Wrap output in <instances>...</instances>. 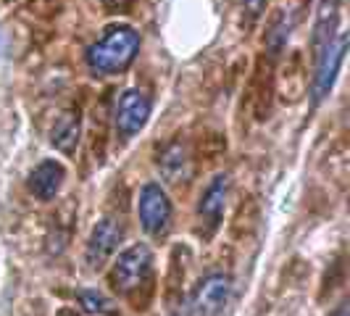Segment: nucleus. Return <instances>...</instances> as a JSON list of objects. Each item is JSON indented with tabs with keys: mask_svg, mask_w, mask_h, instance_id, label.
<instances>
[{
	"mask_svg": "<svg viewBox=\"0 0 350 316\" xmlns=\"http://www.w3.org/2000/svg\"><path fill=\"white\" fill-rule=\"evenodd\" d=\"M79 303H82V308H85L88 314H108V316L116 314L113 300L108 298V295H103V293H98V290H85V293H79Z\"/></svg>",
	"mask_w": 350,
	"mask_h": 316,
	"instance_id": "4468645a",
	"label": "nucleus"
},
{
	"mask_svg": "<svg viewBox=\"0 0 350 316\" xmlns=\"http://www.w3.org/2000/svg\"><path fill=\"white\" fill-rule=\"evenodd\" d=\"M153 103L142 90H126L116 103V129L124 137L137 135L150 119Z\"/></svg>",
	"mask_w": 350,
	"mask_h": 316,
	"instance_id": "423d86ee",
	"label": "nucleus"
},
{
	"mask_svg": "<svg viewBox=\"0 0 350 316\" xmlns=\"http://www.w3.org/2000/svg\"><path fill=\"white\" fill-rule=\"evenodd\" d=\"M232 293V277L224 272H213L206 280H200V285L195 287L187 314L190 316H219L224 311Z\"/></svg>",
	"mask_w": 350,
	"mask_h": 316,
	"instance_id": "20e7f679",
	"label": "nucleus"
},
{
	"mask_svg": "<svg viewBox=\"0 0 350 316\" xmlns=\"http://www.w3.org/2000/svg\"><path fill=\"white\" fill-rule=\"evenodd\" d=\"M137 216H140V227L148 235H161L166 232L169 222H172V200L166 190L156 185V182H148L140 190V200H137Z\"/></svg>",
	"mask_w": 350,
	"mask_h": 316,
	"instance_id": "39448f33",
	"label": "nucleus"
},
{
	"mask_svg": "<svg viewBox=\"0 0 350 316\" xmlns=\"http://www.w3.org/2000/svg\"><path fill=\"white\" fill-rule=\"evenodd\" d=\"M243 5L247 8L250 16H258L263 11V5H266V0H243Z\"/></svg>",
	"mask_w": 350,
	"mask_h": 316,
	"instance_id": "2eb2a0df",
	"label": "nucleus"
},
{
	"mask_svg": "<svg viewBox=\"0 0 350 316\" xmlns=\"http://www.w3.org/2000/svg\"><path fill=\"white\" fill-rule=\"evenodd\" d=\"M345 51H348V35L340 29L334 35L332 42H327L321 51L316 53V71H314V105H319L332 90L334 79L340 74V66L345 61Z\"/></svg>",
	"mask_w": 350,
	"mask_h": 316,
	"instance_id": "f03ea898",
	"label": "nucleus"
},
{
	"mask_svg": "<svg viewBox=\"0 0 350 316\" xmlns=\"http://www.w3.org/2000/svg\"><path fill=\"white\" fill-rule=\"evenodd\" d=\"M337 32H340V3L337 0H321L319 16H316V24H314V40H311L314 55L327 42H332Z\"/></svg>",
	"mask_w": 350,
	"mask_h": 316,
	"instance_id": "9b49d317",
	"label": "nucleus"
},
{
	"mask_svg": "<svg viewBox=\"0 0 350 316\" xmlns=\"http://www.w3.org/2000/svg\"><path fill=\"white\" fill-rule=\"evenodd\" d=\"M158 172L166 176L169 182H179L190 174V158H187V148L182 142H169L161 156H158Z\"/></svg>",
	"mask_w": 350,
	"mask_h": 316,
	"instance_id": "f8f14e48",
	"label": "nucleus"
},
{
	"mask_svg": "<svg viewBox=\"0 0 350 316\" xmlns=\"http://www.w3.org/2000/svg\"><path fill=\"white\" fill-rule=\"evenodd\" d=\"M105 8H111V11H122V8H126L129 5V0H100Z\"/></svg>",
	"mask_w": 350,
	"mask_h": 316,
	"instance_id": "dca6fc26",
	"label": "nucleus"
},
{
	"mask_svg": "<svg viewBox=\"0 0 350 316\" xmlns=\"http://www.w3.org/2000/svg\"><path fill=\"white\" fill-rule=\"evenodd\" d=\"M290 35H293V16L287 11H280L277 16L271 18L269 32H266V48H269V53L271 55H280L287 48Z\"/></svg>",
	"mask_w": 350,
	"mask_h": 316,
	"instance_id": "ddd939ff",
	"label": "nucleus"
},
{
	"mask_svg": "<svg viewBox=\"0 0 350 316\" xmlns=\"http://www.w3.org/2000/svg\"><path fill=\"white\" fill-rule=\"evenodd\" d=\"M79 137H82V116H79V111H64L55 124H53L51 129V142L55 150H61V153H74L77 150V145H79Z\"/></svg>",
	"mask_w": 350,
	"mask_h": 316,
	"instance_id": "9d476101",
	"label": "nucleus"
},
{
	"mask_svg": "<svg viewBox=\"0 0 350 316\" xmlns=\"http://www.w3.org/2000/svg\"><path fill=\"white\" fill-rule=\"evenodd\" d=\"M137 53H140V35L126 24H116L108 27L90 45L85 61L92 74H119L137 58Z\"/></svg>",
	"mask_w": 350,
	"mask_h": 316,
	"instance_id": "f257e3e1",
	"label": "nucleus"
},
{
	"mask_svg": "<svg viewBox=\"0 0 350 316\" xmlns=\"http://www.w3.org/2000/svg\"><path fill=\"white\" fill-rule=\"evenodd\" d=\"M124 237V227L116 216H105L100 219L95 229L90 232L88 240V250H85V259H88L90 266H103L122 243Z\"/></svg>",
	"mask_w": 350,
	"mask_h": 316,
	"instance_id": "0eeeda50",
	"label": "nucleus"
},
{
	"mask_svg": "<svg viewBox=\"0 0 350 316\" xmlns=\"http://www.w3.org/2000/svg\"><path fill=\"white\" fill-rule=\"evenodd\" d=\"M332 316H350V311H348V306H345V303H342V306H340V308H337V311H334Z\"/></svg>",
	"mask_w": 350,
	"mask_h": 316,
	"instance_id": "f3484780",
	"label": "nucleus"
},
{
	"mask_svg": "<svg viewBox=\"0 0 350 316\" xmlns=\"http://www.w3.org/2000/svg\"><path fill=\"white\" fill-rule=\"evenodd\" d=\"M227 195H229V176L216 174L211 179V185L206 187V193L200 195V206H198V216L200 222H206L211 229L216 227L224 216L227 209Z\"/></svg>",
	"mask_w": 350,
	"mask_h": 316,
	"instance_id": "6e6552de",
	"label": "nucleus"
},
{
	"mask_svg": "<svg viewBox=\"0 0 350 316\" xmlns=\"http://www.w3.org/2000/svg\"><path fill=\"white\" fill-rule=\"evenodd\" d=\"M66 179V169L58 161H42L35 172L29 174V193L40 198V200H53L55 195L61 193Z\"/></svg>",
	"mask_w": 350,
	"mask_h": 316,
	"instance_id": "1a4fd4ad",
	"label": "nucleus"
},
{
	"mask_svg": "<svg viewBox=\"0 0 350 316\" xmlns=\"http://www.w3.org/2000/svg\"><path fill=\"white\" fill-rule=\"evenodd\" d=\"M150 266H153V253L148 246H132L126 248L122 256L116 259L113 269H111V280L113 285L122 290V293H132L137 290L142 282L148 280L150 274Z\"/></svg>",
	"mask_w": 350,
	"mask_h": 316,
	"instance_id": "7ed1b4c3",
	"label": "nucleus"
}]
</instances>
